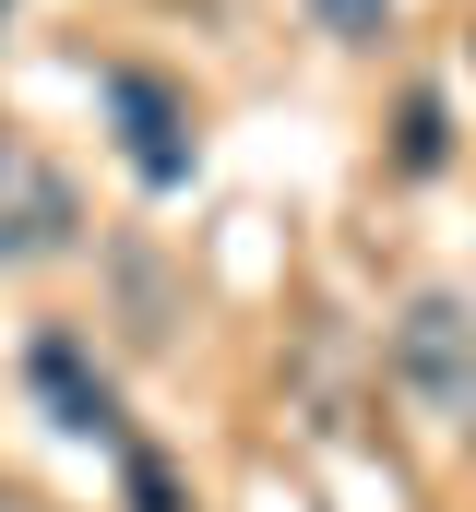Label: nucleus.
<instances>
[{"label":"nucleus","mask_w":476,"mask_h":512,"mask_svg":"<svg viewBox=\"0 0 476 512\" xmlns=\"http://www.w3.org/2000/svg\"><path fill=\"white\" fill-rule=\"evenodd\" d=\"M24 382H36V405H48L72 441H119V382L84 358V334H36V346H24ZM119 453H131V441H119Z\"/></svg>","instance_id":"4"},{"label":"nucleus","mask_w":476,"mask_h":512,"mask_svg":"<svg viewBox=\"0 0 476 512\" xmlns=\"http://www.w3.org/2000/svg\"><path fill=\"white\" fill-rule=\"evenodd\" d=\"M131 501H143V512H179V489H167V465H155V453H131Z\"/></svg>","instance_id":"7"},{"label":"nucleus","mask_w":476,"mask_h":512,"mask_svg":"<svg viewBox=\"0 0 476 512\" xmlns=\"http://www.w3.org/2000/svg\"><path fill=\"white\" fill-rule=\"evenodd\" d=\"M453 441L476 453V370H465V405H453Z\"/></svg>","instance_id":"8"},{"label":"nucleus","mask_w":476,"mask_h":512,"mask_svg":"<svg viewBox=\"0 0 476 512\" xmlns=\"http://www.w3.org/2000/svg\"><path fill=\"white\" fill-rule=\"evenodd\" d=\"M84 239V203H72V179L24 143V131L0 120V274H24V262H60Z\"/></svg>","instance_id":"1"},{"label":"nucleus","mask_w":476,"mask_h":512,"mask_svg":"<svg viewBox=\"0 0 476 512\" xmlns=\"http://www.w3.org/2000/svg\"><path fill=\"white\" fill-rule=\"evenodd\" d=\"M108 120H119V155H131L143 191H179V179H191L203 143H191V96H179L167 72H131V60H119L108 72Z\"/></svg>","instance_id":"2"},{"label":"nucleus","mask_w":476,"mask_h":512,"mask_svg":"<svg viewBox=\"0 0 476 512\" xmlns=\"http://www.w3.org/2000/svg\"><path fill=\"white\" fill-rule=\"evenodd\" d=\"M0 12H12V0H0Z\"/></svg>","instance_id":"9"},{"label":"nucleus","mask_w":476,"mask_h":512,"mask_svg":"<svg viewBox=\"0 0 476 512\" xmlns=\"http://www.w3.org/2000/svg\"><path fill=\"white\" fill-rule=\"evenodd\" d=\"M322 12V36H346V48H381V24H393V0H310Z\"/></svg>","instance_id":"5"},{"label":"nucleus","mask_w":476,"mask_h":512,"mask_svg":"<svg viewBox=\"0 0 476 512\" xmlns=\"http://www.w3.org/2000/svg\"><path fill=\"white\" fill-rule=\"evenodd\" d=\"M465 370H476V298H453V286L405 298V322H393V382L453 417V405H465Z\"/></svg>","instance_id":"3"},{"label":"nucleus","mask_w":476,"mask_h":512,"mask_svg":"<svg viewBox=\"0 0 476 512\" xmlns=\"http://www.w3.org/2000/svg\"><path fill=\"white\" fill-rule=\"evenodd\" d=\"M405 167H441V96H405Z\"/></svg>","instance_id":"6"}]
</instances>
